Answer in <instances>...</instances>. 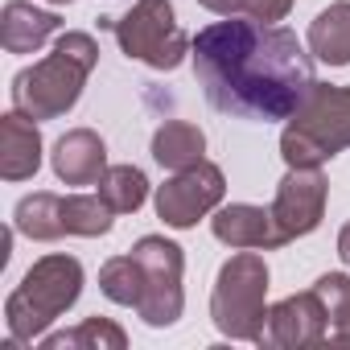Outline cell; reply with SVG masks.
<instances>
[{"label": "cell", "mask_w": 350, "mask_h": 350, "mask_svg": "<svg viewBox=\"0 0 350 350\" xmlns=\"http://www.w3.org/2000/svg\"><path fill=\"white\" fill-rule=\"evenodd\" d=\"M190 54L211 107L252 124L288 120L317 83L301 38L252 17H223L198 29Z\"/></svg>", "instance_id": "cell-1"}, {"label": "cell", "mask_w": 350, "mask_h": 350, "mask_svg": "<svg viewBox=\"0 0 350 350\" xmlns=\"http://www.w3.org/2000/svg\"><path fill=\"white\" fill-rule=\"evenodd\" d=\"M95 66H99L95 38L91 33H62L54 42V54H46L42 62L25 66L13 79V107L29 120H58L83 99V87H87Z\"/></svg>", "instance_id": "cell-2"}, {"label": "cell", "mask_w": 350, "mask_h": 350, "mask_svg": "<svg viewBox=\"0 0 350 350\" xmlns=\"http://www.w3.org/2000/svg\"><path fill=\"white\" fill-rule=\"evenodd\" d=\"M79 297H83V264L75 256H66V252L42 256L5 301V325H9L13 342L46 338V329Z\"/></svg>", "instance_id": "cell-3"}, {"label": "cell", "mask_w": 350, "mask_h": 350, "mask_svg": "<svg viewBox=\"0 0 350 350\" xmlns=\"http://www.w3.org/2000/svg\"><path fill=\"white\" fill-rule=\"evenodd\" d=\"M350 148V87L313 83L301 107L280 132V157L288 169H321Z\"/></svg>", "instance_id": "cell-4"}, {"label": "cell", "mask_w": 350, "mask_h": 350, "mask_svg": "<svg viewBox=\"0 0 350 350\" xmlns=\"http://www.w3.org/2000/svg\"><path fill=\"white\" fill-rule=\"evenodd\" d=\"M211 321L223 338L235 342L260 338L268 321V264L260 252H239L219 268L211 293Z\"/></svg>", "instance_id": "cell-5"}, {"label": "cell", "mask_w": 350, "mask_h": 350, "mask_svg": "<svg viewBox=\"0 0 350 350\" xmlns=\"http://www.w3.org/2000/svg\"><path fill=\"white\" fill-rule=\"evenodd\" d=\"M111 33L128 58L152 70H178L194 46L178 25V17H173L169 0H136L120 21H111Z\"/></svg>", "instance_id": "cell-6"}, {"label": "cell", "mask_w": 350, "mask_h": 350, "mask_svg": "<svg viewBox=\"0 0 350 350\" xmlns=\"http://www.w3.org/2000/svg\"><path fill=\"white\" fill-rule=\"evenodd\" d=\"M132 256L144 268V297H140L136 313L152 329L173 325L186 309V288H182L186 256H182V247L173 239H165V235H144V239H136Z\"/></svg>", "instance_id": "cell-7"}, {"label": "cell", "mask_w": 350, "mask_h": 350, "mask_svg": "<svg viewBox=\"0 0 350 350\" xmlns=\"http://www.w3.org/2000/svg\"><path fill=\"white\" fill-rule=\"evenodd\" d=\"M223 194H227V178L223 169L211 165V161H198L190 169H178L165 186H157V219L173 231H190L198 219L215 215L223 206Z\"/></svg>", "instance_id": "cell-8"}, {"label": "cell", "mask_w": 350, "mask_h": 350, "mask_svg": "<svg viewBox=\"0 0 350 350\" xmlns=\"http://www.w3.org/2000/svg\"><path fill=\"white\" fill-rule=\"evenodd\" d=\"M329 334V309L325 301L309 288V293H293L284 301H276L268 309V321L256 338V346L268 350H301V346H317Z\"/></svg>", "instance_id": "cell-9"}, {"label": "cell", "mask_w": 350, "mask_h": 350, "mask_svg": "<svg viewBox=\"0 0 350 350\" xmlns=\"http://www.w3.org/2000/svg\"><path fill=\"white\" fill-rule=\"evenodd\" d=\"M325 198H329V182L321 169H288L284 173L276 186V198H272V219H276L284 243L313 235L321 227Z\"/></svg>", "instance_id": "cell-10"}, {"label": "cell", "mask_w": 350, "mask_h": 350, "mask_svg": "<svg viewBox=\"0 0 350 350\" xmlns=\"http://www.w3.org/2000/svg\"><path fill=\"white\" fill-rule=\"evenodd\" d=\"M211 231L219 243L235 247V252H276L284 247V235L272 219V206H252V202H231L219 206L211 219Z\"/></svg>", "instance_id": "cell-11"}, {"label": "cell", "mask_w": 350, "mask_h": 350, "mask_svg": "<svg viewBox=\"0 0 350 350\" xmlns=\"http://www.w3.org/2000/svg\"><path fill=\"white\" fill-rule=\"evenodd\" d=\"M50 165L66 186H99V178L107 173V144L91 128H70L66 136H58Z\"/></svg>", "instance_id": "cell-12"}, {"label": "cell", "mask_w": 350, "mask_h": 350, "mask_svg": "<svg viewBox=\"0 0 350 350\" xmlns=\"http://www.w3.org/2000/svg\"><path fill=\"white\" fill-rule=\"evenodd\" d=\"M42 169V132L38 120L21 116L17 107L0 116V178L5 182H29Z\"/></svg>", "instance_id": "cell-13"}, {"label": "cell", "mask_w": 350, "mask_h": 350, "mask_svg": "<svg viewBox=\"0 0 350 350\" xmlns=\"http://www.w3.org/2000/svg\"><path fill=\"white\" fill-rule=\"evenodd\" d=\"M62 29V17L54 9H33L29 0H9L0 13V46L9 54H33Z\"/></svg>", "instance_id": "cell-14"}, {"label": "cell", "mask_w": 350, "mask_h": 350, "mask_svg": "<svg viewBox=\"0 0 350 350\" xmlns=\"http://www.w3.org/2000/svg\"><path fill=\"white\" fill-rule=\"evenodd\" d=\"M202 152H206V132L190 120H165L152 132V161L161 169H173V173L190 169V165L206 161Z\"/></svg>", "instance_id": "cell-15"}, {"label": "cell", "mask_w": 350, "mask_h": 350, "mask_svg": "<svg viewBox=\"0 0 350 350\" xmlns=\"http://www.w3.org/2000/svg\"><path fill=\"white\" fill-rule=\"evenodd\" d=\"M309 54L325 66H350V0H334L313 17Z\"/></svg>", "instance_id": "cell-16"}, {"label": "cell", "mask_w": 350, "mask_h": 350, "mask_svg": "<svg viewBox=\"0 0 350 350\" xmlns=\"http://www.w3.org/2000/svg\"><path fill=\"white\" fill-rule=\"evenodd\" d=\"M13 227L33 239V243H54L66 235V223H62V198L50 194V190H38V194H25L13 211Z\"/></svg>", "instance_id": "cell-17"}, {"label": "cell", "mask_w": 350, "mask_h": 350, "mask_svg": "<svg viewBox=\"0 0 350 350\" xmlns=\"http://www.w3.org/2000/svg\"><path fill=\"white\" fill-rule=\"evenodd\" d=\"M124 346H128V334L107 317H87L75 329L42 338V350H124Z\"/></svg>", "instance_id": "cell-18"}, {"label": "cell", "mask_w": 350, "mask_h": 350, "mask_svg": "<svg viewBox=\"0 0 350 350\" xmlns=\"http://www.w3.org/2000/svg\"><path fill=\"white\" fill-rule=\"evenodd\" d=\"M99 198L116 211V215H136L148 198V178L136 165H107V173L99 178Z\"/></svg>", "instance_id": "cell-19"}, {"label": "cell", "mask_w": 350, "mask_h": 350, "mask_svg": "<svg viewBox=\"0 0 350 350\" xmlns=\"http://www.w3.org/2000/svg\"><path fill=\"white\" fill-rule=\"evenodd\" d=\"M111 219L116 211L95 194H66L62 198V223H66V235H79V239H99L111 231Z\"/></svg>", "instance_id": "cell-20"}, {"label": "cell", "mask_w": 350, "mask_h": 350, "mask_svg": "<svg viewBox=\"0 0 350 350\" xmlns=\"http://www.w3.org/2000/svg\"><path fill=\"white\" fill-rule=\"evenodd\" d=\"M99 293L116 305H128L136 309L140 297H144V268L136 256H116L99 268Z\"/></svg>", "instance_id": "cell-21"}, {"label": "cell", "mask_w": 350, "mask_h": 350, "mask_svg": "<svg viewBox=\"0 0 350 350\" xmlns=\"http://www.w3.org/2000/svg\"><path fill=\"white\" fill-rule=\"evenodd\" d=\"M215 17H252V21H284L293 13V0H198Z\"/></svg>", "instance_id": "cell-22"}, {"label": "cell", "mask_w": 350, "mask_h": 350, "mask_svg": "<svg viewBox=\"0 0 350 350\" xmlns=\"http://www.w3.org/2000/svg\"><path fill=\"white\" fill-rule=\"evenodd\" d=\"M313 293L325 301V309H329V317H334L342 305H350V276H346V272H325V276H317Z\"/></svg>", "instance_id": "cell-23"}, {"label": "cell", "mask_w": 350, "mask_h": 350, "mask_svg": "<svg viewBox=\"0 0 350 350\" xmlns=\"http://www.w3.org/2000/svg\"><path fill=\"white\" fill-rule=\"evenodd\" d=\"M329 338L334 342H346L350 346V305H342L334 317H329Z\"/></svg>", "instance_id": "cell-24"}, {"label": "cell", "mask_w": 350, "mask_h": 350, "mask_svg": "<svg viewBox=\"0 0 350 350\" xmlns=\"http://www.w3.org/2000/svg\"><path fill=\"white\" fill-rule=\"evenodd\" d=\"M338 260H342V264L350 268V223H346V227L338 231Z\"/></svg>", "instance_id": "cell-25"}, {"label": "cell", "mask_w": 350, "mask_h": 350, "mask_svg": "<svg viewBox=\"0 0 350 350\" xmlns=\"http://www.w3.org/2000/svg\"><path fill=\"white\" fill-rule=\"evenodd\" d=\"M50 5H54V9H58V5H75V0H50Z\"/></svg>", "instance_id": "cell-26"}]
</instances>
